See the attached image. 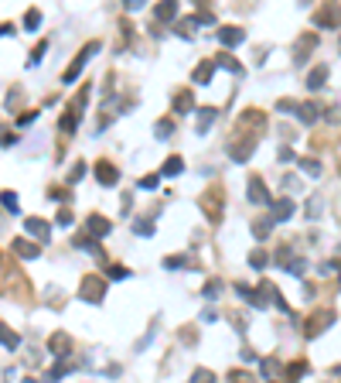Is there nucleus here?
Returning a JSON list of instances; mask_svg holds the SVG:
<instances>
[{"label": "nucleus", "instance_id": "f257e3e1", "mask_svg": "<svg viewBox=\"0 0 341 383\" xmlns=\"http://www.w3.org/2000/svg\"><path fill=\"white\" fill-rule=\"evenodd\" d=\"M324 76H328V69H317V72H311V79H307V86H311V89H321V82H324Z\"/></svg>", "mask_w": 341, "mask_h": 383}, {"label": "nucleus", "instance_id": "f03ea898", "mask_svg": "<svg viewBox=\"0 0 341 383\" xmlns=\"http://www.w3.org/2000/svg\"><path fill=\"white\" fill-rule=\"evenodd\" d=\"M290 212H293V206H290V202H280V206L273 209V219H287Z\"/></svg>", "mask_w": 341, "mask_h": 383}, {"label": "nucleus", "instance_id": "7ed1b4c3", "mask_svg": "<svg viewBox=\"0 0 341 383\" xmlns=\"http://www.w3.org/2000/svg\"><path fill=\"white\" fill-rule=\"evenodd\" d=\"M239 38H242V34H239V31H232V28H229V31H225V34H222V41H225V45H236V41H239Z\"/></svg>", "mask_w": 341, "mask_h": 383}, {"label": "nucleus", "instance_id": "20e7f679", "mask_svg": "<svg viewBox=\"0 0 341 383\" xmlns=\"http://www.w3.org/2000/svg\"><path fill=\"white\" fill-rule=\"evenodd\" d=\"M195 383H211V373H198V377H195Z\"/></svg>", "mask_w": 341, "mask_h": 383}]
</instances>
